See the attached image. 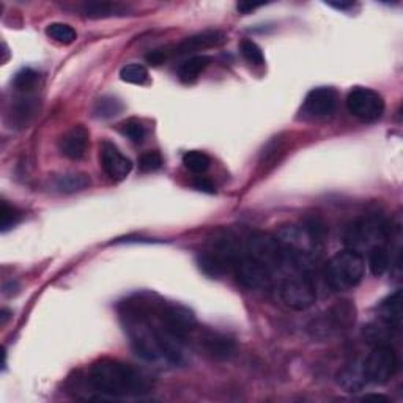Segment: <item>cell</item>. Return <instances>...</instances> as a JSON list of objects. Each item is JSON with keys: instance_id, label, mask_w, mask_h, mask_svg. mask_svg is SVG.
Masks as SVG:
<instances>
[{"instance_id": "1", "label": "cell", "mask_w": 403, "mask_h": 403, "mask_svg": "<svg viewBox=\"0 0 403 403\" xmlns=\"http://www.w3.org/2000/svg\"><path fill=\"white\" fill-rule=\"evenodd\" d=\"M89 384L91 389L109 399L142 395L150 389L147 375L130 364L114 359H101L91 365Z\"/></svg>"}, {"instance_id": "2", "label": "cell", "mask_w": 403, "mask_h": 403, "mask_svg": "<svg viewBox=\"0 0 403 403\" xmlns=\"http://www.w3.org/2000/svg\"><path fill=\"white\" fill-rule=\"evenodd\" d=\"M365 274L362 254L353 249H343L326 265V282L334 292H347L358 287Z\"/></svg>"}, {"instance_id": "3", "label": "cell", "mask_w": 403, "mask_h": 403, "mask_svg": "<svg viewBox=\"0 0 403 403\" xmlns=\"http://www.w3.org/2000/svg\"><path fill=\"white\" fill-rule=\"evenodd\" d=\"M391 236V225L384 218L378 214L359 218L348 227L345 233V243L348 249H353L362 254L365 251H372L375 247L383 246Z\"/></svg>"}, {"instance_id": "4", "label": "cell", "mask_w": 403, "mask_h": 403, "mask_svg": "<svg viewBox=\"0 0 403 403\" xmlns=\"http://www.w3.org/2000/svg\"><path fill=\"white\" fill-rule=\"evenodd\" d=\"M361 365L365 383L384 384L399 372L400 361L394 348L384 343L375 347Z\"/></svg>"}, {"instance_id": "5", "label": "cell", "mask_w": 403, "mask_h": 403, "mask_svg": "<svg viewBox=\"0 0 403 403\" xmlns=\"http://www.w3.org/2000/svg\"><path fill=\"white\" fill-rule=\"evenodd\" d=\"M356 321V308L350 301H338L331 309L326 310L320 319L314 320V325L310 326L314 337H331L336 334H342L350 330Z\"/></svg>"}, {"instance_id": "6", "label": "cell", "mask_w": 403, "mask_h": 403, "mask_svg": "<svg viewBox=\"0 0 403 403\" xmlns=\"http://www.w3.org/2000/svg\"><path fill=\"white\" fill-rule=\"evenodd\" d=\"M281 298L290 309L306 310L316 301V288L312 277L308 273H298L287 276L281 284Z\"/></svg>"}, {"instance_id": "7", "label": "cell", "mask_w": 403, "mask_h": 403, "mask_svg": "<svg viewBox=\"0 0 403 403\" xmlns=\"http://www.w3.org/2000/svg\"><path fill=\"white\" fill-rule=\"evenodd\" d=\"M347 109L361 122L372 123L384 114V100L372 89L356 87L347 96Z\"/></svg>"}, {"instance_id": "8", "label": "cell", "mask_w": 403, "mask_h": 403, "mask_svg": "<svg viewBox=\"0 0 403 403\" xmlns=\"http://www.w3.org/2000/svg\"><path fill=\"white\" fill-rule=\"evenodd\" d=\"M235 271L238 282L247 290H266L271 286L273 273L249 255L235 262Z\"/></svg>"}, {"instance_id": "9", "label": "cell", "mask_w": 403, "mask_h": 403, "mask_svg": "<svg viewBox=\"0 0 403 403\" xmlns=\"http://www.w3.org/2000/svg\"><path fill=\"white\" fill-rule=\"evenodd\" d=\"M337 91L331 87H316L306 95L303 107L304 117L308 118H325L334 114L337 107Z\"/></svg>"}, {"instance_id": "10", "label": "cell", "mask_w": 403, "mask_h": 403, "mask_svg": "<svg viewBox=\"0 0 403 403\" xmlns=\"http://www.w3.org/2000/svg\"><path fill=\"white\" fill-rule=\"evenodd\" d=\"M100 161L101 168L111 176L112 180H125L128 175L131 174L133 170V163L130 158H126L120 150H118L117 145L112 142H103L100 148Z\"/></svg>"}, {"instance_id": "11", "label": "cell", "mask_w": 403, "mask_h": 403, "mask_svg": "<svg viewBox=\"0 0 403 403\" xmlns=\"http://www.w3.org/2000/svg\"><path fill=\"white\" fill-rule=\"evenodd\" d=\"M89 139L90 134L82 125L73 126L71 130L67 131L62 136L60 142H58V148H60L63 157L74 161L82 159L85 157V153H87Z\"/></svg>"}, {"instance_id": "12", "label": "cell", "mask_w": 403, "mask_h": 403, "mask_svg": "<svg viewBox=\"0 0 403 403\" xmlns=\"http://www.w3.org/2000/svg\"><path fill=\"white\" fill-rule=\"evenodd\" d=\"M224 34L219 30H205L200 34L187 36L185 41H181L174 49L175 56H189L197 51L208 49V47L219 46L224 43Z\"/></svg>"}, {"instance_id": "13", "label": "cell", "mask_w": 403, "mask_h": 403, "mask_svg": "<svg viewBox=\"0 0 403 403\" xmlns=\"http://www.w3.org/2000/svg\"><path fill=\"white\" fill-rule=\"evenodd\" d=\"M378 319L391 330H399L402 321V292L395 290L378 304Z\"/></svg>"}, {"instance_id": "14", "label": "cell", "mask_w": 403, "mask_h": 403, "mask_svg": "<svg viewBox=\"0 0 403 403\" xmlns=\"http://www.w3.org/2000/svg\"><path fill=\"white\" fill-rule=\"evenodd\" d=\"M200 347L207 354L214 359H227L235 352V343L227 336L218 334V332H207L200 337Z\"/></svg>"}, {"instance_id": "15", "label": "cell", "mask_w": 403, "mask_h": 403, "mask_svg": "<svg viewBox=\"0 0 403 403\" xmlns=\"http://www.w3.org/2000/svg\"><path fill=\"white\" fill-rule=\"evenodd\" d=\"M128 7L118 2H89L82 7L84 16L90 19H104L126 14Z\"/></svg>"}, {"instance_id": "16", "label": "cell", "mask_w": 403, "mask_h": 403, "mask_svg": "<svg viewBox=\"0 0 403 403\" xmlns=\"http://www.w3.org/2000/svg\"><path fill=\"white\" fill-rule=\"evenodd\" d=\"M90 186V179L87 174H80V172H69V174L58 175L54 179V187L58 192H65V194H73V192H79L87 189Z\"/></svg>"}, {"instance_id": "17", "label": "cell", "mask_w": 403, "mask_h": 403, "mask_svg": "<svg viewBox=\"0 0 403 403\" xmlns=\"http://www.w3.org/2000/svg\"><path fill=\"white\" fill-rule=\"evenodd\" d=\"M35 111H36V101L34 96H30L29 93H24L23 96H19V98L14 101V104L12 106V111H10L12 125L13 123L18 126L27 125L30 118L35 115Z\"/></svg>"}, {"instance_id": "18", "label": "cell", "mask_w": 403, "mask_h": 403, "mask_svg": "<svg viewBox=\"0 0 403 403\" xmlns=\"http://www.w3.org/2000/svg\"><path fill=\"white\" fill-rule=\"evenodd\" d=\"M209 65V57L192 56L179 67V78L183 82H194L200 73Z\"/></svg>"}, {"instance_id": "19", "label": "cell", "mask_w": 403, "mask_h": 403, "mask_svg": "<svg viewBox=\"0 0 403 403\" xmlns=\"http://www.w3.org/2000/svg\"><path fill=\"white\" fill-rule=\"evenodd\" d=\"M123 111H125V104H123L118 98H115V96L109 95L101 96L93 106V115L96 118H101V120L114 118L117 115H120Z\"/></svg>"}, {"instance_id": "20", "label": "cell", "mask_w": 403, "mask_h": 403, "mask_svg": "<svg viewBox=\"0 0 403 403\" xmlns=\"http://www.w3.org/2000/svg\"><path fill=\"white\" fill-rule=\"evenodd\" d=\"M391 257L389 252L386 251L384 246H378L375 249L369 251V268L373 276H383V274L389 270Z\"/></svg>"}, {"instance_id": "21", "label": "cell", "mask_w": 403, "mask_h": 403, "mask_svg": "<svg viewBox=\"0 0 403 403\" xmlns=\"http://www.w3.org/2000/svg\"><path fill=\"white\" fill-rule=\"evenodd\" d=\"M338 384H341L343 389H347V392L361 391L365 386L362 365L359 370H356L354 367H348L345 370H342L341 375H338Z\"/></svg>"}, {"instance_id": "22", "label": "cell", "mask_w": 403, "mask_h": 403, "mask_svg": "<svg viewBox=\"0 0 403 403\" xmlns=\"http://www.w3.org/2000/svg\"><path fill=\"white\" fill-rule=\"evenodd\" d=\"M46 35L60 45H71L76 41L78 34L71 25L65 23H52L46 27Z\"/></svg>"}, {"instance_id": "23", "label": "cell", "mask_w": 403, "mask_h": 403, "mask_svg": "<svg viewBox=\"0 0 403 403\" xmlns=\"http://www.w3.org/2000/svg\"><path fill=\"white\" fill-rule=\"evenodd\" d=\"M183 164L187 170H191L192 174H203L207 172L209 164H211V159L207 153L198 152V150H192V152L185 153L183 157Z\"/></svg>"}, {"instance_id": "24", "label": "cell", "mask_w": 403, "mask_h": 403, "mask_svg": "<svg viewBox=\"0 0 403 403\" xmlns=\"http://www.w3.org/2000/svg\"><path fill=\"white\" fill-rule=\"evenodd\" d=\"M198 266L209 277L222 276L225 270V262L219 259L216 254H203L198 257Z\"/></svg>"}, {"instance_id": "25", "label": "cell", "mask_w": 403, "mask_h": 403, "mask_svg": "<svg viewBox=\"0 0 403 403\" xmlns=\"http://www.w3.org/2000/svg\"><path fill=\"white\" fill-rule=\"evenodd\" d=\"M120 79L128 84L142 85L148 80V71L143 65L131 63V65H125L120 69Z\"/></svg>"}, {"instance_id": "26", "label": "cell", "mask_w": 403, "mask_h": 403, "mask_svg": "<svg viewBox=\"0 0 403 403\" xmlns=\"http://www.w3.org/2000/svg\"><path fill=\"white\" fill-rule=\"evenodd\" d=\"M240 51H241V56H243L251 65L262 67L263 63H265V56H263L262 47L257 45L255 41L243 40L240 43Z\"/></svg>"}, {"instance_id": "27", "label": "cell", "mask_w": 403, "mask_h": 403, "mask_svg": "<svg viewBox=\"0 0 403 403\" xmlns=\"http://www.w3.org/2000/svg\"><path fill=\"white\" fill-rule=\"evenodd\" d=\"M36 82H38V73L30 68H24L14 76L13 85L16 90L23 91V93H30L36 87Z\"/></svg>"}, {"instance_id": "28", "label": "cell", "mask_w": 403, "mask_h": 403, "mask_svg": "<svg viewBox=\"0 0 403 403\" xmlns=\"http://www.w3.org/2000/svg\"><path fill=\"white\" fill-rule=\"evenodd\" d=\"M120 131L123 136L130 139V141L134 143H141L145 139V136H147V130H145V126L141 122L136 120V118H130V120L122 123Z\"/></svg>"}, {"instance_id": "29", "label": "cell", "mask_w": 403, "mask_h": 403, "mask_svg": "<svg viewBox=\"0 0 403 403\" xmlns=\"http://www.w3.org/2000/svg\"><path fill=\"white\" fill-rule=\"evenodd\" d=\"M19 221H21L19 209L8 205L7 202H2V208H0V227H2V232H7V230L13 229Z\"/></svg>"}, {"instance_id": "30", "label": "cell", "mask_w": 403, "mask_h": 403, "mask_svg": "<svg viewBox=\"0 0 403 403\" xmlns=\"http://www.w3.org/2000/svg\"><path fill=\"white\" fill-rule=\"evenodd\" d=\"M163 168V157L158 152H147L139 158V169L142 172H157Z\"/></svg>"}, {"instance_id": "31", "label": "cell", "mask_w": 403, "mask_h": 403, "mask_svg": "<svg viewBox=\"0 0 403 403\" xmlns=\"http://www.w3.org/2000/svg\"><path fill=\"white\" fill-rule=\"evenodd\" d=\"M172 54H174V51L168 49V47H163V49H154L150 54H147V57L145 58H147V62L150 63V65L159 67V65H163L164 62L169 60Z\"/></svg>"}, {"instance_id": "32", "label": "cell", "mask_w": 403, "mask_h": 403, "mask_svg": "<svg viewBox=\"0 0 403 403\" xmlns=\"http://www.w3.org/2000/svg\"><path fill=\"white\" fill-rule=\"evenodd\" d=\"M194 187L197 191L207 192V194H213L214 192V185L207 179V176H198L197 180H194Z\"/></svg>"}, {"instance_id": "33", "label": "cell", "mask_w": 403, "mask_h": 403, "mask_svg": "<svg viewBox=\"0 0 403 403\" xmlns=\"http://www.w3.org/2000/svg\"><path fill=\"white\" fill-rule=\"evenodd\" d=\"M262 3H247V2H241L236 5V8H238V12L241 13H249V12H254V10L260 8Z\"/></svg>"}, {"instance_id": "34", "label": "cell", "mask_w": 403, "mask_h": 403, "mask_svg": "<svg viewBox=\"0 0 403 403\" xmlns=\"http://www.w3.org/2000/svg\"><path fill=\"white\" fill-rule=\"evenodd\" d=\"M364 400H378V402H388V397L384 395H377V394H370V395H365Z\"/></svg>"}, {"instance_id": "35", "label": "cell", "mask_w": 403, "mask_h": 403, "mask_svg": "<svg viewBox=\"0 0 403 403\" xmlns=\"http://www.w3.org/2000/svg\"><path fill=\"white\" fill-rule=\"evenodd\" d=\"M332 7H336V8H341V10H345V8H348V7H352V3H331Z\"/></svg>"}]
</instances>
